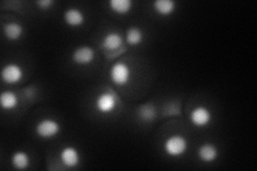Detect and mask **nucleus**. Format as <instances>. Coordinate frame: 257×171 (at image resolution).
<instances>
[{
	"mask_svg": "<svg viewBox=\"0 0 257 171\" xmlns=\"http://www.w3.org/2000/svg\"><path fill=\"white\" fill-rule=\"evenodd\" d=\"M0 105L4 109L12 110L19 105V99L12 91H4L0 94Z\"/></svg>",
	"mask_w": 257,
	"mask_h": 171,
	"instance_id": "15",
	"label": "nucleus"
},
{
	"mask_svg": "<svg viewBox=\"0 0 257 171\" xmlns=\"http://www.w3.org/2000/svg\"><path fill=\"white\" fill-rule=\"evenodd\" d=\"M190 120L196 127H205L212 120V113L206 106H197L190 113Z\"/></svg>",
	"mask_w": 257,
	"mask_h": 171,
	"instance_id": "5",
	"label": "nucleus"
},
{
	"mask_svg": "<svg viewBox=\"0 0 257 171\" xmlns=\"http://www.w3.org/2000/svg\"><path fill=\"white\" fill-rule=\"evenodd\" d=\"M61 126L57 121L54 119H42L36 125V133L43 139H51L57 136L60 132Z\"/></svg>",
	"mask_w": 257,
	"mask_h": 171,
	"instance_id": "3",
	"label": "nucleus"
},
{
	"mask_svg": "<svg viewBox=\"0 0 257 171\" xmlns=\"http://www.w3.org/2000/svg\"><path fill=\"white\" fill-rule=\"evenodd\" d=\"M131 75V68L122 61L112 64L109 70V78L111 83L119 87H123L130 83Z\"/></svg>",
	"mask_w": 257,
	"mask_h": 171,
	"instance_id": "2",
	"label": "nucleus"
},
{
	"mask_svg": "<svg viewBox=\"0 0 257 171\" xmlns=\"http://www.w3.org/2000/svg\"><path fill=\"white\" fill-rule=\"evenodd\" d=\"M144 35L143 31L138 27H131L125 32L126 43L131 46H138L143 42Z\"/></svg>",
	"mask_w": 257,
	"mask_h": 171,
	"instance_id": "17",
	"label": "nucleus"
},
{
	"mask_svg": "<svg viewBox=\"0 0 257 171\" xmlns=\"http://www.w3.org/2000/svg\"><path fill=\"white\" fill-rule=\"evenodd\" d=\"M95 108L103 115L111 113L117 107V97L111 92H102L95 99Z\"/></svg>",
	"mask_w": 257,
	"mask_h": 171,
	"instance_id": "4",
	"label": "nucleus"
},
{
	"mask_svg": "<svg viewBox=\"0 0 257 171\" xmlns=\"http://www.w3.org/2000/svg\"><path fill=\"white\" fill-rule=\"evenodd\" d=\"M54 4H55L54 0H39L37 3V5L41 8V9H44V10L50 9L51 7L54 6Z\"/></svg>",
	"mask_w": 257,
	"mask_h": 171,
	"instance_id": "19",
	"label": "nucleus"
},
{
	"mask_svg": "<svg viewBox=\"0 0 257 171\" xmlns=\"http://www.w3.org/2000/svg\"><path fill=\"white\" fill-rule=\"evenodd\" d=\"M23 26L19 23H15V22H11V23H8L5 25L4 27V32H5V36L8 40L10 41H16L21 39V37L23 36Z\"/></svg>",
	"mask_w": 257,
	"mask_h": 171,
	"instance_id": "14",
	"label": "nucleus"
},
{
	"mask_svg": "<svg viewBox=\"0 0 257 171\" xmlns=\"http://www.w3.org/2000/svg\"><path fill=\"white\" fill-rule=\"evenodd\" d=\"M59 158L62 164L68 168L76 167L80 161V154L74 146H66L59 154Z\"/></svg>",
	"mask_w": 257,
	"mask_h": 171,
	"instance_id": "8",
	"label": "nucleus"
},
{
	"mask_svg": "<svg viewBox=\"0 0 257 171\" xmlns=\"http://www.w3.org/2000/svg\"><path fill=\"white\" fill-rule=\"evenodd\" d=\"M197 155L204 162H212L219 156V150L212 143H204L198 148Z\"/></svg>",
	"mask_w": 257,
	"mask_h": 171,
	"instance_id": "11",
	"label": "nucleus"
},
{
	"mask_svg": "<svg viewBox=\"0 0 257 171\" xmlns=\"http://www.w3.org/2000/svg\"><path fill=\"white\" fill-rule=\"evenodd\" d=\"M154 10L162 16H168L175 12L176 10V3L174 0H156L152 4Z\"/></svg>",
	"mask_w": 257,
	"mask_h": 171,
	"instance_id": "12",
	"label": "nucleus"
},
{
	"mask_svg": "<svg viewBox=\"0 0 257 171\" xmlns=\"http://www.w3.org/2000/svg\"><path fill=\"white\" fill-rule=\"evenodd\" d=\"M123 43V39L120 36L118 32L111 31L107 32V34L103 37L101 41V46L103 50L107 52H115L121 47Z\"/></svg>",
	"mask_w": 257,
	"mask_h": 171,
	"instance_id": "9",
	"label": "nucleus"
},
{
	"mask_svg": "<svg viewBox=\"0 0 257 171\" xmlns=\"http://www.w3.org/2000/svg\"><path fill=\"white\" fill-rule=\"evenodd\" d=\"M108 6L114 13L123 15L132 10L133 2L132 0H110Z\"/></svg>",
	"mask_w": 257,
	"mask_h": 171,
	"instance_id": "13",
	"label": "nucleus"
},
{
	"mask_svg": "<svg viewBox=\"0 0 257 171\" xmlns=\"http://www.w3.org/2000/svg\"><path fill=\"white\" fill-rule=\"evenodd\" d=\"M29 164H30V157L26 152L18 151L13 154L12 165L15 169H19V170L27 169Z\"/></svg>",
	"mask_w": 257,
	"mask_h": 171,
	"instance_id": "16",
	"label": "nucleus"
},
{
	"mask_svg": "<svg viewBox=\"0 0 257 171\" xmlns=\"http://www.w3.org/2000/svg\"><path fill=\"white\" fill-rule=\"evenodd\" d=\"M95 57V52L90 46H79L75 48L72 54V60L79 66H87L92 63Z\"/></svg>",
	"mask_w": 257,
	"mask_h": 171,
	"instance_id": "7",
	"label": "nucleus"
},
{
	"mask_svg": "<svg viewBox=\"0 0 257 171\" xmlns=\"http://www.w3.org/2000/svg\"><path fill=\"white\" fill-rule=\"evenodd\" d=\"M24 71L18 63H9L2 70V79L8 85H15L23 79Z\"/></svg>",
	"mask_w": 257,
	"mask_h": 171,
	"instance_id": "6",
	"label": "nucleus"
},
{
	"mask_svg": "<svg viewBox=\"0 0 257 171\" xmlns=\"http://www.w3.org/2000/svg\"><path fill=\"white\" fill-rule=\"evenodd\" d=\"M140 113H141V117L145 121H152V119L156 118V109L150 105L143 106Z\"/></svg>",
	"mask_w": 257,
	"mask_h": 171,
	"instance_id": "18",
	"label": "nucleus"
},
{
	"mask_svg": "<svg viewBox=\"0 0 257 171\" xmlns=\"http://www.w3.org/2000/svg\"><path fill=\"white\" fill-rule=\"evenodd\" d=\"M188 140L182 135H172L164 142V151L168 156L180 157L188 150Z\"/></svg>",
	"mask_w": 257,
	"mask_h": 171,
	"instance_id": "1",
	"label": "nucleus"
},
{
	"mask_svg": "<svg viewBox=\"0 0 257 171\" xmlns=\"http://www.w3.org/2000/svg\"><path fill=\"white\" fill-rule=\"evenodd\" d=\"M64 22L68 26L72 28L80 27L85 23V15L84 13L76 8H70L66 12H64Z\"/></svg>",
	"mask_w": 257,
	"mask_h": 171,
	"instance_id": "10",
	"label": "nucleus"
}]
</instances>
